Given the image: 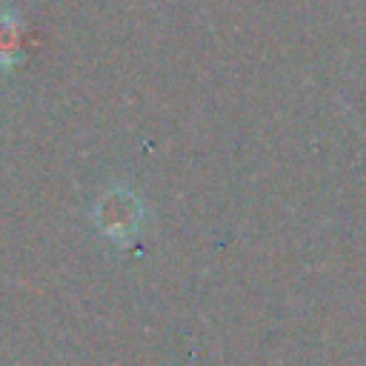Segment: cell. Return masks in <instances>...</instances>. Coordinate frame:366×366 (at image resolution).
Instances as JSON below:
<instances>
[{"mask_svg": "<svg viewBox=\"0 0 366 366\" xmlns=\"http://www.w3.org/2000/svg\"><path fill=\"white\" fill-rule=\"evenodd\" d=\"M137 203L123 194V192H112L100 200V209H97V217H100V226L106 234L112 237H123L126 232H134L132 226L137 223Z\"/></svg>", "mask_w": 366, "mask_h": 366, "instance_id": "6da1fadb", "label": "cell"}, {"mask_svg": "<svg viewBox=\"0 0 366 366\" xmlns=\"http://www.w3.org/2000/svg\"><path fill=\"white\" fill-rule=\"evenodd\" d=\"M23 23L11 11H0V66H11L20 54Z\"/></svg>", "mask_w": 366, "mask_h": 366, "instance_id": "7a4b0ae2", "label": "cell"}]
</instances>
